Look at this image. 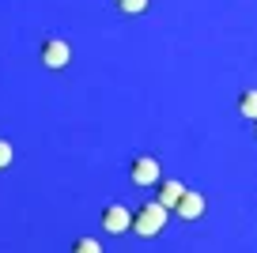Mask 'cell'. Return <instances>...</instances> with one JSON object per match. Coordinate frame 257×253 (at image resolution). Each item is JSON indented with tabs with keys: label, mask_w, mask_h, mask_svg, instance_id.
Here are the masks:
<instances>
[{
	"label": "cell",
	"mask_w": 257,
	"mask_h": 253,
	"mask_svg": "<svg viewBox=\"0 0 257 253\" xmlns=\"http://www.w3.org/2000/svg\"><path fill=\"white\" fill-rule=\"evenodd\" d=\"M167 215H170L167 204H159V200H144V204L133 212V230H137L140 238H155V234L167 230Z\"/></svg>",
	"instance_id": "obj_1"
},
{
	"label": "cell",
	"mask_w": 257,
	"mask_h": 253,
	"mask_svg": "<svg viewBox=\"0 0 257 253\" xmlns=\"http://www.w3.org/2000/svg\"><path fill=\"white\" fill-rule=\"evenodd\" d=\"M38 61H42V68H49V72H61V68H68L72 64V46L64 38H46L38 46Z\"/></svg>",
	"instance_id": "obj_2"
},
{
	"label": "cell",
	"mask_w": 257,
	"mask_h": 253,
	"mask_svg": "<svg viewBox=\"0 0 257 253\" xmlns=\"http://www.w3.org/2000/svg\"><path fill=\"white\" fill-rule=\"evenodd\" d=\"M128 182L140 185V189H148V185H159V182H163V166H159V159L137 155L133 163H128Z\"/></svg>",
	"instance_id": "obj_3"
},
{
	"label": "cell",
	"mask_w": 257,
	"mask_h": 253,
	"mask_svg": "<svg viewBox=\"0 0 257 253\" xmlns=\"http://www.w3.org/2000/svg\"><path fill=\"white\" fill-rule=\"evenodd\" d=\"M98 223H102L106 234H128V230H133V212H128L125 204H117V200H113V204L102 208Z\"/></svg>",
	"instance_id": "obj_4"
},
{
	"label": "cell",
	"mask_w": 257,
	"mask_h": 253,
	"mask_svg": "<svg viewBox=\"0 0 257 253\" xmlns=\"http://www.w3.org/2000/svg\"><path fill=\"white\" fill-rule=\"evenodd\" d=\"M204 212H208V200H204V193H197V189H185L182 200L174 204V215H178V219H185V223L201 219Z\"/></svg>",
	"instance_id": "obj_5"
},
{
	"label": "cell",
	"mask_w": 257,
	"mask_h": 253,
	"mask_svg": "<svg viewBox=\"0 0 257 253\" xmlns=\"http://www.w3.org/2000/svg\"><path fill=\"white\" fill-rule=\"evenodd\" d=\"M155 189H159V193H155V200H159V204H167L170 212H174V204H178V200H182L185 185H182V182H174V178H163V182L155 185Z\"/></svg>",
	"instance_id": "obj_6"
},
{
	"label": "cell",
	"mask_w": 257,
	"mask_h": 253,
	"mask_svg": "<svg viewBox=\"0 0 257 253\" xmlns=\"http://www.w3.org/2000/svg\"><path fill=\"white\" fill-rule=\"evenodd\" d=\"M238 113L246 121H257V87H246L238 95Z\"/></svg>",
	"instance_id": "obj_7"
},
{
	"label": "cell",
	"mask_w": 257,
	"mask_h": 253,
	"mask_svg": "<svg viewBox=\"0 0 257 253\" xmlns=\"http://www.w3.org/2000/svg\"><path fill=\"white\" fill-rule=\"evenodd\" d=\"M113 4H117L125 16H144V12L152 8V0H113Z\"/></svg>",
	"instance_id": "obj_8"
},
{
	"label": "cell",
	"mask_w": 257,
	"mask_h": 253,
	"mask_svg": "<svg viewBox=\"0 0 257 253\" xmlns=\"http://www.w3.org/2000/svg\"><path fill=\"white\" fill-rule=\"evenodd\" d=\"M12 163H16V148H12V140L0 136V170H8Z\"/></svg>",
	"instance_id": "obj_9"
},
{
	"label": "cell",
	"mask_w": 257,
	"mask_h": 253,
	"mask_svg": "<svg viewBox=\"0 0 257 253\" xmlns=\"http://www.w3.org/2000/svg\"><path fill=\"white\" fill-rule=\"evenodd\" d=\"M72 249H76V253H95V249H98V242H95V238H76Z\"/></svg>",
	"instance_id": "obj_10"
},
{
	"label": "cell",
	"mask_w": 257,
	"mask_h": 253,
	"mask_svg": "<svg viewBox=\"0 0 257 253\" xmlns=\"http://www.w3.org/2000/svg\"><path fill=\"white\" fill-rule=\"evenodd\" d=\"M253 133H257V121H253Z\"/></svg>",
	"instance_id": "obj_11"
}]
</instances>
